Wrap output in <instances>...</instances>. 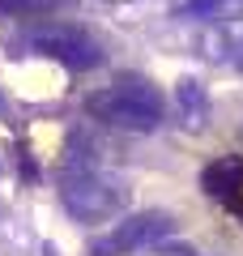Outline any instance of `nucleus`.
<instances>
[{
  "instance_id": "obj_2",
  "label": "nucleus",
  "mask_w": 243,
  "mask_h": 256,
  "mask_svg": "<svg viewBox=\"0 0 243 256\" xmlns=\"http://www.w3.org/2000/svg\"><path fill=\"white\" fill-rule=\"evenodd\" d=\"M86 111L111 128H124V132H154L162 124V116H166V102H162L154 82L128 73L107 90H94L86 98Z\"/></svg>"
},
{
  "instance_id": "obj_3",
  "label": "nucleus",
  "mask_w": 243,
  "mask_h": 256,
  "mask_svg": "<svg viewBox=\"0 0 243 256\" xmlns=\"http://www.w3.org/2000/svg\"><path fill=\"white\" fill-rule=\"evenodd\" d=\"M175 218L166 210H141V214H124L111 226V235H102L94 244V256H128V252H150L162 239H171Z\"/></svg>"
},
{
  "instance_id": "obj_9",
  "label": "nucleus",
  "mask_w": 243,
  "mask_h": 256,
  "mask_svg": "<svg viewBox=\"0 0 243 256\" xmlns=\"http://www.w3.org/2000/svg\"><path fill=\"white\" fill-rule=\"evenodd\" d=\"M150 256H200L192 244H158V248H150Z\"/></svg>"
},
{
  "instance_id": "obj_11",
  "label": "nucleus",
  "mask_w": 243,
  "mask_h": 256,
  "mask_svg": "<svg viewBox=\"0 0 243 256\" xmlns=\"http://www.w3.org/2000/svg\"><path fill=\"white\" fill-rule=\"evenodd\" d=\"M43 256H60V252H56V248H52V244H47V248H43Z\"/></svg>"
},
{
  "instance_id": "obj_5",
  "label": "nucleus",
  "mask_w": 243,
  "mask_h": 256,
  "mask_svg": "<svg viewBox=\"0 0 243 256\" xmlns=\"http://www.w3.org/2000/svg\"><path fill=\"white\" fill-rule=\"evenodd\" d=\"M175 116H180L184 132H205L209 128V94L196 77H180L175 82Z\"/></svg>"
},
{
  "instance_id": "obj_12",
  "label": "nucleus",
  "mask_w": 243,
  "mask_h": 256,
  "mask_svg": "<svg viewBox=\"0 0 243 256\" xmlns=\"http://www.w3.org/2000/svg\"><path fill=\"white\" fill-rule=\"evenodd\" d=\"M107 4H128V0H107Z\"/></svg>"
},
{
  "instance_id": "obj_4",
  "label": "nucleus",
  "mask_w": 243,
  "mask_h": 256,
  "mask_svg": "<svg viewBox=\"0 0 243 256\" xmlns=\"http://www.w3.org/2000/svg\"><path fill=\"white\" fill-rule=\"evenodd\" d=\"M26 43L34 47V52L60 60L64 68H98L102 64V47L81 26H68V22H43V26L30 30Z\"/></svg>"
},
{
  "instance_id": "obj_10",
  "label": "nucleus",
  "mask_w": 243,
  "mask_h": 256,
  "mask_svg": "<svg viewBox=\"0 0 243 256\" xmlns=\"http://www.w3.org/2000/svg\"><path fill=\"white\" fill-rule=\"evenodd\" d=\"M234 64H239V68H243V38H239V43H234Z\"/></svg>"
},
{
  "instance_id": "obj_13",
  "label": "nucleus",
  "mask_w": 243,
  "mask_h": 256,
  "mask_svg": "<svg viewBox=\"0 0 243 256\" xmlns=\"http://www.w3.org/2000/svg\"><path fill=\"white\" fill-rule=\"evenodd\" d=\"M0 107H4V98H0Z\"/></svg>"
},
{
  "instance_id": "obj_6",
  "label": "nucleus",
  "mask_w": 243,
  "mask_h": 256,
  "mask_svg": "<svg viewBox=\"0 0 243 256\" xmlns=\"http://www.w3.org/2000/svg\"><path fill=\"white\" fill-rule=\"evenodd\" d=\"M239 188H243V158L226 154L222 162H214L205 171V192L209 196H226V201H230Z\"/></svg>"
},
{
  "instance_id": "obj_8",
  "label": "nucleus",
  "mask_w": 243,
  "mask_h": 256,
  "mask_svg": "<svg viewBox=\"0 0 243 256\" xmlns=\"http://www.w3.org/2000/svg\"><path fill=\"white\" fill-rule=\"evenodd\" d=\"M196 47H200V56H205V60H214V64L234 60V38L226 34L222 26H205V30H200V38H196Z\"/></svg>"
},
{
  "instance_id": "obj_1",
  "label": "nucleus",
  "mask_w": 243,
  "mask_h": 256,
  "mask_svg": "<svg viewBox=\"0 0 243 256\" xmlns=\"http://www.w3.org/2000/svg\"><path fill=\"white\" fill-rule=\"evenodd\" d=\"M56 192H60V205L68 210V218L86 222V226L124 218L128 201H132V188L102 166H64Z\"/></svg>"
},
{
  "instance_id": "obj_7",
  "label": "nucleus",
  "mask_w": 243,
  "mask_h": 256,
  "mask_svg": "<svg viewBox=\"0 0 243 256\" xmlns=\"http://www.w3.org/2000/svg\"><path fill=\"white\" fill-rule=\"evenodd\" d=\"M184 18H205L209 26H226V22L243 18V0H188L180 4Z\"/></svg>"
},
{
  "instance_id": "obj_14",
  "label": "nucleus",
  "mask_w": 243,
  "mask_h": 256,
  "mask_svg": "<svg viewBox=\"0 0 243 256\" xmlns=\"http://www.w3.org/2000/svg\"><path fill=\"white\" fill-rule=\"evenodd\" d=\"M180 4H188V0H180Z\"/></svg>"
}]
</instances>
